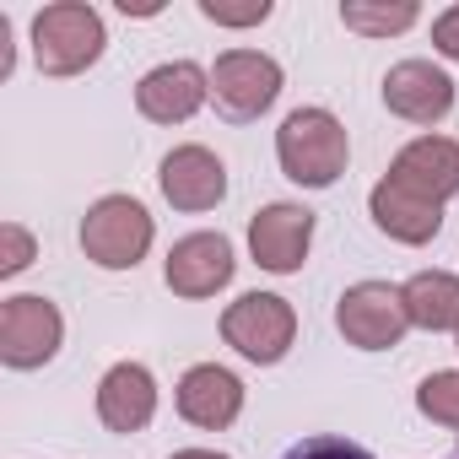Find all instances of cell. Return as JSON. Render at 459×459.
<instances>
[{"instance_id": "cell-17", "label": "cell", "mask_w": 459, "mask_h": 459, "mask_svg": "<svg viewBox=\"0 0 459 459\" xmlns=\"http://www.w3.org/2000/svg\"><path fill=\"white\" fill-rule=\"evenodd\" d=\"M400 292H405L411 325H421V330H459V276L421 271V276H411Z\"/></svg>"}, {"instance_id": "cell-7", "label": "cell", "mask_w": 459, "mask_h": 459, "mask_svg": "<svg viewBox=\"0 0 459 459\" xmlns=\"http://www.w3.org/2000/svg\"><path fill=\"white\" fill-rule=\"evenodd\" d=\"M60 308L49 298H6L0 308V362L6 368H44L60 351Z\"/></svg>"}, {"instance_id": "cell-2", "label": "cell", "mask_w": 459, "mask_h": 459, "mask_svg": "<svg viewBox=\"0 0 459 459\" xmlns=\"http://www.w3.org/2000/svg\"><path fill=\"white\" fill-rule=\"evenodd\" d=\"M103 55V17L82 0H60L33 17V60L44 76H76Z\"/></svg>"}, {"instance_id": "cell-6", "label": "cell", "mask_w": 459, "mask_h": 459, "mask_svg": "<svg viewBox=\"0 0 459 459\" xmlns=\"http://www.w3.org/2000/svg\"><path fill=\"white\" fill-rule=\"evenodd\" d=\"M281 92V65L255 49H227L211 71V98L227 119H260Z\"/></svg>"}, {"instance_id": "cell-10", "label": "cell", "mask_w": 459, "mask_h": 459, "mask_svg": "<svg viewBox=\"0 0 459 459\" xmlns=\"http://www.w3.org/2000/svg\"><path fill=\"white\" fill-rule=\"evenodd\" d=\"M233 281V244L221 233H189L168 255V287L178 298H211Z\"/></svg>"}, {"instance_id": "cell-4", "label": "cell", "mask_w": 459, "mask_h": 459, "mask_svg": "<svg viewBox=\"0 0 459 459\" xmlns=\"http://www.w3.org/2000/svg\"><path fill=\"white\" fill-rule=\"evenodd\" d=\"M221 335L233 351H244L249 362H281L292 335H298V314L287 298L276 292H244L233 308L221 314Z\"/></svg>"}, {"instance_id": "cell-23", "label": "cell", "mask_w": 459, "mask_h": 459, "mask_svg": "<svg viewBox=\"0 0 459 459\" xmlns=\"http://www.w3.org/2000/svg\"><path fill=\"white\" fill-rule=\"evenodd\" d=\"M432 44H437V55L459 60V6H454V12H443V17L432 22Z\"/></svg>"}, {"instance_id": "cell-8", "label": "cell", "mask_w": 459, "mask_h": 459, "mask_svg": "<svg viewBox=\"0 0 459 459\" xmlns=\"http://www.w3.org/2000/svg\"><path fill=\"white\" fill-rule=\"evenodd\" d=\"M389 184H394L400 195H411V200L443 211V200L459 195V141H448V135H421V141H411V146L389 162Z\"/></svg>"}, {"instance_id": "cell-21", "label": "cell", "mask_w": 459, "mask_h": 459, "mask_svg": "<svg viewBox=\"0 0 459 459\" xmlns=\"http://www.w3.org/2000/svg\"><path fill=\"white\" fill-rule=\"evenodd\" d=\"M200 17L221 28H255L271 17V0H249V6H227V0H200Z\"/></svg>"}, {"instance_id": "cell-3", "label": "cell", "mask_w": 459, "mask_h": 459, "mask_svg": "<svg viewBox=\"0 0 459 459\" xmlns=\"http://www.w3.org/2000/svg\"><path fill=\"white\" fill-rule=\"evenodd\" d=\"M82 249L103 271H135L141 255L152 249V216H146V205L130 200V195L98 200L87 211V221H82Z\"/></svg>"}, {"instance_id": "cell-18", "label": "cell", "mask_w": 459, "mask_h": 459, "mask_svg": "<svg viewBox=\"0 0 459 459\" xmlns=\"http://www.w3.org/2000/svg\"><path fill=\"white\" fill-rule=\"evenodd\" d=\"M341 22L357 28V33H400L416 22V6L411 0H394V6H368V0H346L341 6Z\"/></svg>"}, {"instance_id": "cell-15", "label": "cell", "mask_w": 459, "mask_h": 459, "mask_svg": "<svg viewBox=\"0 0 459 459\" xmlns=\"http://www.w3.org/2000/svg\"><path fill=\"white\" fill-rule=\"evenodd\" d=\"M157 411V384L141 362H119L98 384V416L108 432H141Z\"/></svg>"}, {"instance_id": "cell-5", "label": "cell", "mask_w": 459, "mask_h": 459, "mask_svg": "<svg viewBox=\"0 0 459 459\" xmlns=\"http://www.w3.org/2000/svg\"><path fill=\"white\" fill-rule=\"evenodd\" d=\"M335 325H341V335H346L351 346H362V351H389V346H400V335L411 330L405 292L389 287V281H357L351 292H341Z\"/></svg>"}, {"instance_id": "cell-19", "label": "cell", "mask_w": 459, "mask_h": 459, "mask_svg": "<svg viewBox=\"0 0 459 459\" xmlns=\"http://www.w3.org/2000/svg\"><path fill=\"white\" fill-rule=\"evenodd\" d=\"M416 405H421V416H432L437 427H454V432H459V373H432V378H421Z\"/></svg>"}, {"instance_id": "cell-14", "label": "cell", "mask_w": 459, "mask_h": 459, "mask_svg": "<svg viewBox=\"0 0 459 459\" xmlns=\"http://www.w3.org/2000/svg\"><path fill=\"white\" fill-rule=\"evenodd\" d=\"M244 411V384L216 368V362H200L178 378V416L205 427V432H221V427H233Z\"/></svg>"}, {"instance_id": "cell-12", "label": "cell", "mask_w": 459, "mask_h": 459, "mask_svg": "<svg viewBox=\"0 0 459 459\" xmlns=\"http://www.w3.org/2000/svg\"><path fill=\"white\" fill-rule=\"evenodd\" d=\"M205 98H211V76H205L200 65H189V60L157 65V71H146L141 87H135V108H141L152 125H178V119H189Z\"/></svg>"}, {"instance_id": "cell-13", "label": "cell", "mask_w": 459, "mask_h": 459, "mask_svg": "<svg viewBox=\"0 0 459 459\" xmlns=\"http://www.w3.org/2000/svg\"><path fill=\"white\" fill-rule=\"evenodd\" d=\"M162 195L173 211H211L221 195H227V168L216 152L205 146H178L162 157Z\"/></svg>"}, {"instance_id": "cell-11", "label": "cell", "mask_w": 459, "mask_h": 459, "mask_svg": "<svg viewBox=\"0 0 459 459\" xmlns=\"http://www.w3.org/2000/svg\"><path fill=\"white\" fill-rule=\"evenodd\" d=\"M384 103H389V114H400L411 125H437L454 108V82L432 60H400L384 76Z\"/></svg>"}, {"instance_id": "cell-20", "label": "cell", "mask_w": 459, "mask_h": 459, "mask_svg": "<svg viewBox=\"0 0 459 459\" xmlns=\"http://www.w3.org/2000/svg\"><path fill=\"white\" fill-rule=\"evenodd\" d=\"M281 459H373L362 443H351V437H330V432H319V437H303V443H292Z\"/></svg>"}, {"instance_id": "cell-24", "label": "cell", "mask_w": 459, "mask_h": 459, "mask_svg": "<svg viewBox=\"0 0 459 459\" xmlns=\"http://www.w3.org/2000/svg\"><path fill=\"white\" fill-rule=\"evenodd\" d=\"M173 459H227V454H211V448H184V454H173Z\"/></svg>"}, {"instance_id": "cell-9", "label": "cell", "mask_w": 459, "mask_h": 459, "mask_svg": "<svg viewBox=\"0 0 459 459\" xmlns=\"http://www.w3.org/2000/svg\"><path fill=\"white\" fill-rule=\"evenodd\" d=\"M308 238H314V211L308 205H265L255 221H249V249L265 271L276 276H292L308 255Z\"/></svg>"}, {"instance_id": "cell-16", "label": "cell", "mask_w": 459, "mask_h": 459, "mask_svg": "<svg viewBox=\"0 0 459 459\" xmlns=\"http://www.w3.org/2000/svg\"><path fill=\"white\" fill-rule=\"evenodd\" d=\"M368 205H373L378 233H389V238H400V244H427V238H437V227H443V211H437V205H421V200L400 195L389 178L373 189Z\"/></svg>"}, {"instance_id": "cell-22", "label": "cell", "mask_w": 459, "mask_h": 459, "mask_svg": "<svg viewBox=\"0 0 459 459\" xmlns=\"http://www.w3.org/2000/svg\"><path fill=\"white\" fill-rule=\"evenodd\" d=\"M0 238H6V260H0V276H17V271L33 260V238L22 233V227H6Z\"/></svg>"}, {"instance_id": "cell-1", "label": "cell", "mask_w": 459, "mask_h": 459, "mask_svg": "<svg viewBox=\"0 0 459 459\" xmlns=\"http://www.w3.org/2000/svg\"><path fill=\"white\" fill-rule=\"evenodd\" d=\"M276 157L292 184L325 189L346 173V125L330 108H298L276 130Z\"/></svg>"}]
</instances>
